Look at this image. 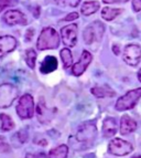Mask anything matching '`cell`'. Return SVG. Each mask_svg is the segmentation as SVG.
I'll return each instance as SVG.
<instances>
[{"mask_svg": "<svg viewBox=\"0 0 141 158\" xmlns=\"http://www.w3.org/2000/svg\"><path fill=\"white\" fill-rule=\"evenodd\" d=\"M17 113L22 119L31 118L34 115V101L30 94H24L21 96L17 105Z\"/></svg>", "mask_w": 141, "mask_h": 158, "instance_id": "5b68a950", "label": "cell"}, {"mask_svg": "<svg viewBox=\"0 0 141 158\" xmlns=\"http://www.w3.org/2000/svg\"><path fill=\"white\" fill-rule=\"evenodd\" d=\"M141 98V87L136 89V90H131L128 93H126L123 96H121L116 103V110L119 112L127 111L130 108L135 107L139 98Z\"/></svg>", "mask_w": 141, "mask_h": 158, "instance_id": "3957f363", "label": "cell"}, {"mask_svg": "<svg viewBox=\"0 0 141 158\" xmlns=\"http://www.w3.org/2000/svg\"><path fill=\"white\" fill-rule=\"evenodd\" d=\"M137 128V123L129 115H123L120 121V133L123 135H128L135 132Z\"/></svg>", "mask_w": 141, "mask_h": 158, "instance_id": "4fadbf2b", "label": "cell"}, {"mask_svg": "<svg viewBox=\"0 0 141 158\" xmlns=\"http://www.w3.org/2000/svg\"><path fill=\"white\" fill-rule=\"evenodd\" d=\"M96 136H97V127L95 126V124L86 123V124H83L79 128L76 138H77L79 143H81V144H86V145L88 146V143H89V145H91V144L95 142Z\"/></svg>", "mask_w": 141, "mask_h": 158, "instance_id": "8992f818", "label": "cell"}, {"mask_svg": "<svg viewBox=\"0 0 141 158\" xmlns=\"http://www.w3.org/2000/svg\"><path fill=\"white\" fill-rule=\"evenodd\" d=\"M61 59H62L63 65L65 69L70 68V65L73 64V56H72V53L68 49H63L60 52Z\"/></svg>", "mask_w": 141, "mask_h": 158, "instance_id": "44dd1931", "label": "cell"}, {"mask_svg": "<svg viewBox=\"0 0 141 158\" xmlns=\"http://www.w3.org/2000/svg\"><path fill=\"white\" fill-rule=\"evenodd\" d=\"M81 0H55V3L61 7H76Z\"/></svg>", "mask_w": 141, "mask_h": 158, "instance_id": "cb8c5ba5", "label": "cell"}, {"mask_svg": "<svg viewBox=\"0 0 141 158\" xmlns=\"http://www.w3.org/2000/svg\"><path fill=\"white\" fill-rule=\"evenodd\" d=\"M26 158H46V156H45L43 153H40V154H28V155L26 156Z\"/></svg>", "mask_w": 141, "mask_h": 158, "instance_id": "83f0119b", "label": "cell"}, {"mask_svg": "<svg viewBox=\"0 0 141 158\" xmlns=\"http://www.w3.org/2000/svg\"><path fill=\"white\" fill-rule=\"evenodd\" d=\"M46 112H47V110H46V107H45L44 102H43V101H40L37 107V113H38V118H39V121L42 122V123H44V122L47 121Z\"/></svg>", "mask_w": 141, "mask_h": 158, "instance_id": "7402d4cb", "label": "cell"}, {"mask_svg": "<svg viewBox=\"0 0 141 158\" xmlns=\"http://www.w3.org/2000/svg\"><path fill=\"white\" fill-rule=\"evenodd\" d=\"M91 93L97 96V98H110V96H114L115 92L108 86H104V87H99V86H95L91 89Z\"/></svg>", "mask_w": 141, "mask_h": 158, "instance_id": "2e32d148", "label": "cell"}, {"mask_svg": "<svg viewBox=\"0 0 141 158\" xmlns=\"http://www.w3.org/2000/svg\"><path fill=\"white\" fill-rule=\"evenodd\" d=\"M58 45H60V37L53 28L47 27L42 30L37 42V48L39 50H52L56 49Z\"/></svg>", "mask_w": 141, "mask_h": 158, "instance_id": "6da1fadb", "label": "cell"}, {"mask_svg": "<svg viewBox=\"0 0 141 158\" xmlns=\"http://www.w3.org/2000/svg\"><path fill=\"white\" fill-rule=\"evenodd\" d=\"M91 59H93V56H91V53H89L88 51L84 50L83 53H82L81 58H79V62L73 65L72 73H73L75 77H79V75H82L84 72L86 71V69L88 68L89 64H91Z\"/></svg>", "mask_w": 141, "mask_h": 158, "instance_id": "30bf717a", "label": "cell"}, {"mask_svg": "<svg viewBox=\"0 0 141 158\" xmlns=\"http://www.w3.org/2000/svg\"><path fill=\"white\" fill-rule=\"evenodd\" d=\"M105 26L100 21H94L85 28L83 32L84 42L87 45L98 44L104 35Z\"/></svg>", "mask_w": 141, "mask_h": 158, "instance_id": "7a4b0ae2", "label": "cell"}, {"mask_svg": "<svg viewBox=\"0 0 141 158\" xmlns=\"http://www.w3.org/2000/svg\"><path fill=\"white\" fill-rule=\"evenodd\" d=\"M9 150H10L9 145L5 142V140H3V138L0 137V152H1V153H3V152L7 153V152H9Z\"/></svg>", "mask_w": 141, "mask_h": 158, "instance_id": "d4e9b609", "label": "cell"}, {"mask_svg": "<svg viewBox=\"0 0 141 158\" xmlns=\"http://www.w3.org/2000/svg\"><path fill=\"white\" fill-rule=\"evenodd\" d=\"M68 148L66 145H60L56 148H53L49 153V158H66Z\"/></svg>", "mask_w": 141, "mask_h": 158, "instance_id": "d6986e66", "label": "cell"}, {"mask_svg": "<svg viewBox=\"0 0 141 158\" xmlns=\"http://www.w3.org/2000/svg\"><path fill=\"white\" fill-rule=\"evenodd\" d=\"M6 7V2H5V0H0V12L2 11V9Z\"/></svg>", "mask_w": 141, "mask_h": 158, "instance_id": "f546056e", "label": "cell"}, {"mask_svg": "<svg viewBox=\"0 0 141 158\" xmlns=\"http://www.w3.org/2000/svg\"><path fill=\"white\" fill-rule=\"evenodd\" d=\"M56 69H58V60H56V58L52 56H47L41 63L40 71L43 74H47L55 71Z\"/></svg>", "mask_w": 141, "mask_h": 158, "instance_id": "5bb4252c", "label": "cell"}, {"mask_svg": "<svg viewBox=\"0 0 141 158\" xmlns=\"http://www.w3.org/2000/svg\"><path fill=\"white\" fill-rule=\"evenodd\" d=\"M133 158H141V156H136V157H133Z\"/></svg>", "mask_w": 141, "mask_h": 158, "instance_id": "d6a6232c", "label": "cell"}, {"mask_svg": "<svg viewBox=\"0 0 141 158\" xmlns=\"http://www.w3.org/2000/svg\"><path fill=\"white\" fill-rule=\"evenodd\" d=\"M138 80L141 82V70H139V72H138Z\"/></svg>", "mask_w": 141, "mask_h": 158, "instance_id": "1f68e13d", "label": "cell"}, {"mask_svg": "<svg viewBox=\"0 0 141 158\" xmlns=\"http://www.w3.org/2000/svg\"><path fill=\"white\" fill-rule=\"evenodd\" d=\"M0 122H1V128H2V131H6V132L11 131L14 127V122L7 114H0Z\"/></svg>", "mask_w": 141, "mask_h": 158, "instance_id": "ffe728a7", "label": "cell"}, {"mask_svg": "<svg viewBox=\"0 0 141 158\" xmlns=\"http://www.w3.org/2000/svg\"><path fill=\"white\" fill-rule=\"evenodd\" d=\"M103 133L105 137H112L117 133L116 121L112 117H107L103 124Z\"/></svg>", "mask_w": 141, "mask_h": 158, "instance_id": "9a60e30c", "label": "cell"}, {"mask_svg": "<svg viewBox=\"0 0 141 158\" xmlns=\"http://www.w3.org/2000/svg\"><path fill=\"white\" fill-rule=\"evenodd\" d=\"M109 153L116 156H125L130 154L133 150V146L129 142L121 139V138H115L109 143L108 145Z\"/></svg>", "mask_w": 141, "mask_h": 158, "instance_id": "52a82bcc", "label": "cell"}, {"mask_svg": "<svg viewBox=\"0 0 141 158\" xmlns=\"http://www.w3.org/2000/svg\"><path fill=\"white\" fill-rule=\"evenodd\" d=\"M112 51L115 52V54H119V48H118L117 45H114V47H112Z\"/></svg>", "mask_w": 141, "mask_h": 158, "instance_id": "4dcf8cb0", "label": "cell"}, {"mask_svg": "<svg viewBox=\"0 0 141 158\" xmlns=\"http://www.w3.org/2000/svg\"><path fill=\"white\" fill-rule=\"evenodd\" d=\"M63 43L67 47H74L77 41V24H70L63 27L61 30Z\"/></svg>", "mask_w": 141, "mask_h": 158, "instance_id": "9c48e42d", "label": "cell"}, {"mask_svg": "<svg viewBox=\"0 0 141 158\" xmlns=\"http://www.w3.org/2000/svg\"><path fill=\"white\" fill-rule=\"evenodd\" d=\"M129 0H103L104 3H119V2H127Z\"/></svg>", "mask_w": 141, "mask_h": 158, "instance_id": "f1b7e54d", "label": "cell"}, {"mask_svg": "<svg viewBox=\"0 0 141 158\" xmlns=\"http://www.w3.org/2000/svg\"><path fill=\"white\" fill-rule=\"evenodd\" d=\"M123 10L119 8H109V7H105L102 10V17L106 21H111L112 19H115L118 15H120Z\"/></svg>", "mask_w": 141, "mask_h": 158, "instance_id": "ac0fdd59", "label": "cell"}, {"mask_svg": "<svg viewBox=\"0 0 141 158\" xmlns=\"http://www.w3.org/2000/svg\"><path fill=\"white\" fill-rule=\"evenodd\" d=\"M18 94L19 91L14 85L10 83L0 85V108L11 106V104L18 98Z\"/></svg>", "mask_w": 141, "mask_h": 158, "instance_id": "277c9868", "label": "cell"}, {"mask_svg": "<svg viewBox=\"0 0 141 158\" xmlns=\"http://www.w3.org/2000/svg\"><path fill=\"white\" fill-rule=\"evenodd\" d=\"M35 60H37V53L33 49H29L26 51V62L29 68L34 69L35 66Z\"/></svg>", "mask_w": 141, "mask_h": 158, "instance_id": "603a6c76", "label": "cell"}, {"mask_svg": "<svg viewBox=\"0 0 141 158\" xmlns=\"http://www.w3.org/2000/svg\"><path fill=\"white\" fill-rule=\"evenodd\" d=\"M3 21L8 26H16V24H26V18L23 13L19 10H8L3 15Z\"/></svg>", "mask_w": 141, "mask_h": 158, "instance_id": "8fae6325", "label": "cell"}, {"mask_svg": "<svg viewBox=\"0 0 141 158\" xmlns=\"http://www.w3.org/2000/svg\"><path fill=\"white\" fill-rule=\"evenodd\" d=\"M79 18V13L77 12H72L70 13V15H67V16L64 18V20L65 21H72V20H75V19Z\"/></svg>", "mask_w": 141, "mask_h": 158, "instance_id": "4316f807", "label": "cell"}, {"mask_svg": "<svg viewBox=\"0 0 141 158\" xmlns=\"http://www.w3.org/2000/svg\"><path fill=\"white\" fill-rule=\"evenodd\" d=\"M99 9V2L97 1H87L82 6V13L84 16H91Z\"/></svg>", "mask_w": 141, "mask_h": 158, "instance_id": "e0dca14e", "label": "cell"}, {"mask_svg": "<svg viewBox=\"0 0 141 158\" xmlns=\"http://www.w3.org/2000/svg\"><path fill=\"white\" fill-rule=\"evenodd\" d=\"M123 60L128 65H138L141 60V48L137 44L126 45L123 49Z\"/></svg>", "mask_w": 141, "mask_h": 158, "instance_id": "ba28073f", "label": "cell"}, {"mask_svg": "<svg viewBox=\"0 0 141 158\" xmlns=\"http://www.w3.org/2000/svg\"><path fill=\"white\" fill-rule=\"evenodd\" d=\"M132 8L136 12L141 10V0H132Z\"/></svg>", "mask_w": 141, "mask_h": 158, "instance_id": "484cf974", "label": "cell"}, {"mask_svg": "<svg viewBox=\"0 0 141 158\" xmlns=\"http://www.w3.org/2000/svg\"><path fill=\"white\" fill-rule=\"evenodd\" d=\"M17 48V40L12 35H2L0 37V58L12 52Z\"/></svg>", "mask_w": 141, "mask_h": 158, "instance_id": "7c38bea8", "label": "cell"}]
</instances>
